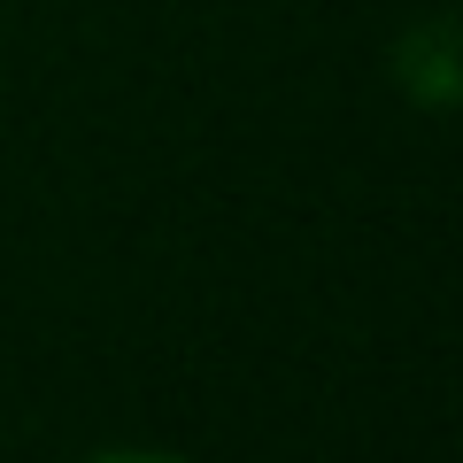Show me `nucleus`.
Instances as JSON below:
<instances>
[{"label":"nucleus","instance_id":"f257e3e1","mask_svg":"<svg viewBox=\"0 0 463 463\" xmlns=\"http://www.w3.org/2000/svg\"><path fill=\"white\" fill-rule=\"evenodd\" d=\"M410 70L425 78V100H448L456 93V70H448V24H425V39H410Z\"/></svg>","mask_w":463,"mask_h":463},{"label":"nucleus","instance_id":"f03ea898","mask_svg":"<svg viewBox=\"0 0 463 463\" xmlns=\"http://www.w3.org/2000/svg\"><path fill=\"white\" fill-rule=\"evenodd\" d=\"M93 463H185V456H163V448H109V456H93Z\"/></svg>","mask_w":463,"mask_h":463}]
</instances>
